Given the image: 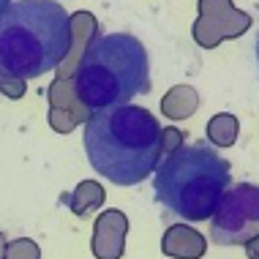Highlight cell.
<instances>
[{
    "mask_svg": "<svg viewBox=\"0 0 259 259\" xmlns=\"http://www.w3.org/2000/svg\"><path fill=\"white\" fill-rule=\"evenodd\" d=\"M210 27H215L213 33V47L221 38H237L251 27V17L229 9V0H199V19L194 25V38L197 44L205 38Z\"/></svg>",
    "mask_w": 259,
    "mask_h": 259,
    "instance_id": "obj_6",
    "label": "cell"
},
{
    "mask_svg": "<svg viewBox=\"0 0 259 259\" xmlns=\"http://www.w3.org/2000/svg\"><path fill=\"white\" fill-rule=\"evenodd\" d=\"M183 131L178 128H161V156H166V153L178 150L180 145H183Z\"/></svg>",
    "mask_w": 259,
    "mask_h": 259,
    "instance_id": "obj_12",
    "label": "cell"
},
{
    "mask_svg": "<svg viewBox=\"0 0 259 259\" xmlns=\"http://www.w3.org/2000/svg\"><path fill=\"white\" fill-rule=\"evenodd\" d=\"M85 153L101 178L115 186H137L158 164L161 125L150 109L134 104L96 109L85 123Z\"/></svg>",
    "mask_w": 259,
    "mask_h": 259,
    "instance_id": "obj_1",
    "label": "cell"
},
{
    "mask_svg": "<svg viewBox=\"0 0 259 259\" xmlns=\"http://www.w3.org/2000/svg\"><path fill=\"white\" fill-rule=\"evenodd\" d=\"M128 232V221L120 210H107L96 221L93 235V254L101 259H117L123 254V237Z\"/></svg>",
    "mask_w": 259,
    "mask_h": 259,
    "instance_id": "obj_7",
    "label": "cell"
},
{
    "mask_svg": "<svg viewBox=\"0 0 259 259\" xmlns=\"http://www.w3.org/2000/svg\"><path fill=\"white\" fill-rule=\"evenodd\" d=\"M74 93L88 112L150 93V58L145 44L128 33L93 36L76 66Z\"/></svg>",
    "mask_w": 259,
    "mask_h": 259,
    "instance_id": "obj_3",
    "label": "cell"
},
{
    "mask_svg": "<svg viewBox=\"0 0 259 259\" xmlns=\"http://www.w3.org/2000/svg\"><path fill=\"white\" fill-rule=\"evenodd\" d=\"M161 251L175 259H197V256H205L207 240L202 237V232H197L188 224H172L161 237Z\"/></svg>",
    "mask_w": 259,
    "mask_h": 259,
    "instance_id": "obj_8",
    "label": "cell"
},
{
    "mask_svg": "<svg viewBox=\"0 0 259 259\" xmlns=\"http://www.w3.org/2000/svg\"><path fill=\"white\" fill-rule=\"evenodd\" d=\"M259 235V186L240 183L224 191L213 215L210 237L219 246H246Z\"/></svg>",
    "mask_w": 259,
    "mask_h": 259,
    "instance_id": "obj_5",
    "label": "cell"
},
{
    "mask_svg": "<svg viewBox=\"0 0 259 259\" xmlns=\"http://www.w3.org/2000/svg\"><path fill=\"white\" fill-rule=\"evenodd\" d=\"M153 178L156 199L180 221H205L232 183L229 161L210 145H180L166 153Z\"/></svg>",
    "mask_w": 259,
    "mask_h": 259,
    "instance_id": "obj_4",
    "label": "cell"
},
{
    "mask_svg": "<svg viewBox=\"0 0 259 259\" xmlns=\"http://www.w3.org/2000/svg\"><path fill=\"white\" fill-rule=\"evenodd\" d=\"M237 134H240V123L229 112H221V115L207 120V139L219 148H232L237 142Z\"/></svg>",
    "mask_w": 259,
    "mask_h": 259,
    "instance_id": "obj_10",
    "label": "cell"
},
{
    "mask_svg": "<svg viewBox=\"0 0 259 259\" xmlns=\"http://www.w3.org/2000/svg\"><path fill=\"white\" fill-rule=\"evenodd\" d=\"M71 19L52 0H17L0 14V79H36L71 50Z\"/></svg>",
    "mask_w": 259,
    "mask_h": 259,
    "instance_id": "obj_2",
    "label": "cell"
},
{
    "mask_svg": "<svg viewBox=\"0 0 259 259\" xmlns=\"http://www.w3.org/2000/svg\"><path fill=\"white\" fill-rule=\"evenodd\" d=\"M9 6H11V0H0V14H3L6 9H9Z\"/></svg>",
    "mask_w": 259,
    "mask_h": 259,
    "instance_id": "obj_14",
    "label": "cell"
},
{
    "mask_svg": "<svg viewBox=\"0 0 259 259\" xmlns=\"http://www.w3.org/2000/svg\"><path fill=\"white\" fill-rule=\"evenodd\" d=\"M104 202V188L99 183H82L79 188L74 191V197L68 199L76 213H88V207H99Z\"/></svg>",
    "mask_w": 259,
    "mask_h": 259,
    "instance_id": "obj_11",
    "label": "cell"
},
{
    "mask_svg": "<svg viewBox=\"0 0 259 259\" xmlns=\"http://www.w3.org/2000/svg\"><path fill=\"white\" fill-rule=\"evenodd\" d=\"M256 60H259V38H256Z\"/></svg>",
    "mask_w": 259,
    "mask_h": 259,
    "instance_id": "obj_15",
    "label": "cell"
},
{
    "mask_svg": "<svg viewBox=\"0 0 259 259\" xmlns=\"http://www.w3.org/2000/svg\"><path fill=\"white\" fill-rule=\"evenodd\" d=\"M199 109V93L191 85H175L169 93L161 99V112L172 120H186Z\"/></svg>",
    "mask_w": 259,
    "mask_h": 259,
    "instance_id": "obj_9",
    "label": "cell"
},
{
    "mask_svg": "<svg viewBox=\"0 0 259 259\" xmlns=\"http://www.w3.org/2000/svg\"><path fill=\"white\" fill-rule=\"evenodd\" d=\"M246 248H248V254H251V256H259V235L254 237V240H248V243H246Z\"/></svg>",
    "mask_w": 259,
    "mask_h": 259,
    "instance_id": "obj_13",
    "label": "cell"
}]
</instances>
